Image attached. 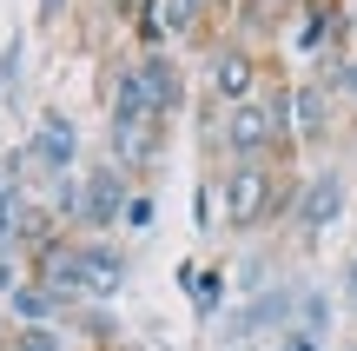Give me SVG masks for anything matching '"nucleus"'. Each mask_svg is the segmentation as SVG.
Segmentation results:
<instances>
[{
	"instance_id": "obj_6",
	"label": "nucleus",
	"mask_w": 357,
	"mask_h": 351,
	"mask_svg": "<svg viewBox=\"0 0 357 351\" xmlns=\"http://www.w3.org/2000/svg\"><path fill=\"white\" fill-rule=\"evenodd\" d=\"M113 153H119V166H153L159 126L153 119H113Z\"/></svg>"
},
{
	"instance_id": "obj_11",
	"label": "nucleus",
	"mask_w": 357,
	"mask_h": 351,
	"mask_svg": "<svg viewBox=\"0 0 357 351\" xmlns=\"http://www.w3.org/2000/svg\"><path fill=\"white\" fill-rule=\"evenodd\" d=\"M13 312H20V318H47V312H60V299H53L47 285H20V292H13Z\"/></svg>"
},
{
	"instance_id": "obj_16",
	"label": "nucleus",
	"mask_w": 357,
	"mask_h": 351,
	"mask_svg": "<svg viewBox=\"0 0 357 351\" xmlns=\"http://www.w3.org/2000/svg\"><path fill=\"white\" fill-rule=\"evenodd\" d=\"M126 225H153V199H126Z\"/></svg>"
},
{
	"instance_id": "obj_19",
	"label": "nucleus",
	"mask_w": 357,
	"mask_h": 351,
	"mask_svg": "<svg viewBox=\"0 0 357 351\" xmlns=\"http://www.w3.org/2000/svg\"><path fill=\"white\" fill-rule=\"evenodd\" d=\"M344 292H351V305H357V259H351V278H344Z\"/></svg>"
},
{
	"instance_id": "obj_15",
	"label": "nucleus",
	"mask_w": 357,
	"mask_h": 351,
	"mask_svg": "<svg viewBox=\"0 0 357 351\" xmlns=\"http://www.w3.org/2000/svg\"><path fill=\"white\" fill-rule=\"evenodd\" d=\"M284 351H318V331H305V325H291V331H284Z\"/></svg>"
},
{
	"instance_id": "obj_10",
	"label": "nucleus",
	"mask_w": 357,
	"mask_h": 351,
	"mask_svg": "<svg viewBox=\"0 0 357 351\" xmlns=\"http://www.w3.org/2000/svg\"><path fill=\"white\" fill-rule=\"evenodd\" d=\"M212 87H218V100H238L245 106V93H252V60H245L238 47L218 53V60H212Z\"/></svg>"
},
{
	"instance_id": "obj_1",
	"label": "nucleus",
	"mask_w": 357,
	"mask_h": 351,
	"mask_svg": "<svg viewBox=\"0 0 357 351\" xmlns=\"http://www.w3.org/2000/svg\"><path fill=\"white\" fill-rule=\"evenodd\" d=\"M178 106V73L172 60H139L113 87V119H166Z\"/></svg>"
},
{
	"instance_id": "obj_2",
	"label": "nucleus",
	"mask_w": 357,
	"mask_h": 351,
	"mask_svg": "<svg viewBox=\"0 0 357 351\" xmlns=\"http://www.w3.org/2000/svg\"><path fill=\"white\" fill-rule=\"evenodd\" d=\"M278 199V179H271L265 159H238L225 172V225H258Z\"/></svg>"
},
{
	"instance_id": "obj_21",
	"label": "nucleus",
	"mask_w": 357,
	"mask_h": 351,
	"mask_svg": "<svg viewBox=\"0 0 357 351\" xmlns=\"http://www.w3.org/2000/svg\"><path fill=\"white\" fill-rule=\"evenodd\" d=\"M0 292H7V265H0Z\"/></svg>"
},
{
	"instance_id": "obj_8",
	"label": "nucleus",
	"mask_w": 357,
	"mask_h": 351,
	"mask_svg": "<svg viewBox=\"0 0 357 351\" xmlns=\"http://www.w3.org/2000/svg\"><path fill=\"white\" fill-rule=\"evenodd\" d=\"M79 278H86L93 299H113L119 278H126V265H119V252H113V246H79Z\"/></svg>"
},
{
	"instance_id": "obj_13",
	"label": "nucleus",
	"mask_w": 357,
	"mask_h": 351,
	"mask_svg": "<svg viewBox=\"0 0 357 351\" xmlns=\"http://www.w3.org/2000/svg\"><path fill=\"white\" fill-rule=\"evenodd\" d=\"M192 7H205V0H159V33H178V27H192Z\"/></svg>"
},
{
	"instance_id": "obj_12",
	"label": "nucleus",
	"mask_w": 357,
	"mask_h": 351,
	"mask_svg": "<svg viewBox=\"0 0 357 351\" xmlns=\"http://www.w3.org/2000/svg\"><path fill=\"white\" fill-rule=\"evenodd\" d=\"M218 292H225V272H192V305H199V318L218 312Z\"/></svg>"
},
{
	"instance_id": "obj_5",
	"label": "nucleus",
	"mask_w": 357,
	"mask_h": 351,
	"mask_svg": "<svg viewBox=\"0 0 357 351\" xmlns=\"http://www.w3.org/2000/svg\"><path fill=\"white\" fill-rule=\"evenodd\" d=\"M73 153H79L73 126H66L60 113H47V119H40V126H33V159H40V166H47V172H66V159H73Z\"/></svg>"
},
{
	"instance_id": "obj_22",
	"label": "nucleus",
	"mask_w": 357,
	"mask_h": 351,
	"mask_svg": "<svg viewBox=\"0 0 357 351\" xmlns=\"http://www.w3.org/2000/svg\"><path fill=\"white\" fill-rule=\"evenodd\" d=\"M119 7H126V0H119Z\"/></svg>"
},
{
	"instance_id": "obj_18",
	"label": "nucleus",
	"mask_w": 357,
	"mask_h": 351,
	"mask_svg": "<svg viewBox=\"0 0 357 351\" xmlns=\"http://www.w3.org/2000/svg\"><path fill=\"white\" fill-rule=\"evenodd\" d=\"M337 87H344V93H357V66H344V73H337Z\"/></svg>"
},
{
	"instance_id": "obj_17",
	"label": "nucleus",
	"mask_w": 357,
	"mask_h": 351,
	"mask_svg": "<svg viewBox=\"0 0 357 351\" xmlns=\"http://www.w3.org/2000/svg\"><path fill=\"white\" fill-rule=\"evenodd\" d=\"M13 66H20V40H13V47H7V53H0V80H7V73H13Z\"/></svg>"
},
{
	"instance_id": "obj_9",
	"label": "nucleus",
	"mask_w": 357,
	"mask_h": 351,
	"mask_svg": "<svg viewBox=\"0 0 357 351\" xmlns=\"http://www.w3.org/2000/svg\"><path fill=\"white\" fill-rule=\"evenodd\" d=\"M324 126H331V93L324 87H298L291 93V133L298 140H318Z\"/></svg>"
},
{
	"instance_id": "obj_14",
	"label": "nucleus",
	"mask_w": 357,
	"mask_h": 351,
	"mask_svg": "<svg viewBox=\"0 0 357 351\" xmlns=\"http://www.w3.org/2000/svg\"><path fill=\"white\" fill-rule=\"evenodd\" d=\"M13 351H66V345H60V331H53V325H33V331L13 338Z\"/></svg>"
},
{
	"instance_id": "obj_7",
	"label": "nucleus",
	"mask_w": 357,
	"mask_h": 351,
	"mask_svg": "<svg viewBox=\"0 0 357 351\" xmlns=\"http://www.w3.org/2000/svg\"><path fill=\"white\" fill-rule=\"evenodd\" d=\"M119 193H126V186H119L113 172L79 179V219H86V225H113V219H119Z\"/></svg>"
},
{
	"instance_id": "obj_4",
	"label": "nucleus",
	"mask_w": 357,
	"mask_h": 351,
	"mask_svg": "<svg viewBox=\"0 0 357 351\" xmlns=\"http://www.w3.org/2000/svg\"><path fill=\"white\" fill-rule=\"evenodd\" d=\"M271 140H278V126H271L265 106H238V113H231V126H225V146H231L238 159H265Z\"/></svg>"
},
{
	"instance_id": "obj_3",
	"label": "nucleus",
	"mask_w": 357,
	"mask_h": 351,
	"mask_svg": "<svg viewBox=\"0 0 357 351\" xmlns=\"http://www.w3.org/2000/svg\"><path fill=\"white\" fill-rule=\"evenodd\" d=\"M337 212H344V172H311L305 193H298V225L305 232H324Z\"/></svg>"
},
{
	"instance_id": "obj_20",
	"label": "nucleus",
	"mask_w": 357,
	"mask_h": 351,
	"mask_svg": "<svg viewBox=\"0 0 357 351\" xmlns=\"http://www.w3.org/2000/svg\"><path fill=\"white\" fill-rule=\"evenodd\" d=\"M7 186H13V166H0V193H7Z\"/></svg>"
}]
</instances>
